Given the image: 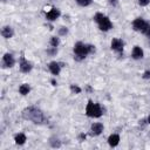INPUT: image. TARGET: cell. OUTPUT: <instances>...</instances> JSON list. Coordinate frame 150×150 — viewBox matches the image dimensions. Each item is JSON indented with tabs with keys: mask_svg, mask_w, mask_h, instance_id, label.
<instances>
[{
	"mask_svg": "<svg viewBox=\"0 0 150 150\" xmlns=\"http://www.w3.org/2000/svg\"><path fill=\"white\" fill-rule=\"evenodd\" d=\"M22 117L25 120L32 121L35 124H43L47 120L42 112V110H40L36 107H28L26 109H23L22 111Z\"/></svg>",
	"mask_w": 150,
	"mask_h": 150,
	"instance_id": "1",
	"label": "cell"
},
{
	"mask_svg": "<svg viewBox=\"0 0 150 150\" xmlns=\"http://www.w3.org/2000/svg\"><path fill=\"white\" fill-rule=\"evenodd\" d=\"M95 52V47L91 45H84L82 42H76L74 46V54L76 60H83L89 53Z\"/></svg>",
	"mask_w": 150,
	"mask_h": 150,
	"instance_id": "2",
	"label": "cell"
},
{
	"mask_svg": "<svg viewBox=\"0 0 150 150\" xmlns=\"http://www.w3.org/2000/svg\"><path fill=\"white\" fill-rule=\"evenodd\" d=\"M102 108L98 103H94L91 100L88 101L86 107V115L89 117H101L102 116Z\"/></svg>",
	"mask_w": 150,
	"mask_h": 150,
	"instance_id": "3",
	"label": "cell"
},
{
	"mask_svg": "<svg viewBox=\"0 0 150 150\" xmlns=\"http://www.w3.org/2000/svg\"><path fill=\"white\" fill-rule=\"evenodd\" d=\"M94 20L97 22L98 28H100L101 30H103V32H107V30H109V29L112 28V23H111V21L109 20V18L105 16V15H103L102 13H97V14L94 16Z\"/></svg>",
	"mask_w": 150,
	"mask_h": 150,
	"instance_id": "4",
	"label": "cell"
},
{
	"mask_svg": "<svg viewBox=\"0 0 150 150\" xmlns=\"http://www.w3.org/2000/svg\"><path fill=\"white\" fill-rule=\"evenodd\" d=\"M148 26H149V23L146 21H144L142 18H137L132 21V28L136 32H141L143 34H145V32L148 29Z\"/></svg>",
	"mask_w": 150,
	"mask_h": 150,
	"instance_id": "5",
	"label": "cell"
},
{
	"mask_svg": "<svg viewBox=\"0 0 150 150\" xmlns=\"http://www.w3.org/2000/svg\"><path fill=\"white\" fill-rule=\"evenodd\" d=\"M111 49L112 50H115V52H117V53H122L123 52V46H124V43H123V41L121 40V39H117V38H115V39H112L111 40Z\"/></svg>",
	"mask_w": 150,
	"mask_h": 150,
	"instance_id": "6",
	"label": "cell"
},
{
	"mask_svg": "<svg viewBox=\"0 0 150 150\" xmlns=\"http://www.w3.org/2000/svg\"><path fill=\"white\" fill-rule=\"evenodd\" d=\"M14 63H15V60H14V57H13L12 54L6 53V54L2 56V66H4V67L11 68V67L14 66Z\"/></svg>",
	"mask_w": 150,
	"mask_h": 150,
	"instance_id": "7",
	"label": "cell"
},
{
	"mask_svg": "<svg viewBox=\"0 0 150 150\" xmlns=\"http://www.w3.org/2000/svg\"><path fill=\"white\" fill-rule=\"evenodd\" d=\"M19 66H20V70L22 73H29L32 70V68H33L32 63L28 60H26L25 57H21V61H20V64Z\"/></svg>",
	"mask_w": 150,
	"mask_h": 150,
	"instance_id": "8",
	"label": "cell"
},
{
	"mask_svg": "<svg viewBox=\"0 0 150 150\" xmlns=\"http://www.w3.org/2000/svg\"><path fill=\"white\" fill-rule=\"evenodd\" d=\"M60 9H57V8H55V7H53L47 14H46V19L48 20V21H54V20H56L59 16H60Z\"/></svg>",
	"mask_w": 150,
	"mask_h": 150,
	"instance_id": "9",
	"label": "cell"
},
{
	"mask_svg": "<svg viewBox=\"0 0 150 150\" xmlns=\"http://www.w3.org/2000/svg\"><path fill=\"white\" fill-rule=\"evenodd\" d=\"M90 134L93 136H97L103 131V124L102 123H93L90 127Z\"/></svg>",
	"mask_w": 150,
	"mask_h": 150,
	"instance_id": "10",
	"label": "cell"
},
{
	"mask_svg": "<svg viewBox=\"0 0 150 150\" xmlns=\"http://www.w3.org/2000/svg\"><path fill=\"white\" fill-rule=\"evenodd\" d=\"M48 68H49V70H50V73H52L53 75H59V74H60V70H61L60 63L53 61V62H50V63L48 64Z\"/></svg>",
	"mask_w": 150,
	"mask_h": 150,
	"instance_id": "11",
	"label": "cell"
},
{
	"mask_svg": "<svg viewBox=\"0 0 150 150\" xmlns=\"http://www.w3.org/2000/svg\"><path fill=\"white\" fill-rule=\"evenodd\" d=\"M13 34H14V30H13V28L9 27V26H5V27L1 29V35H2L5 39H11V38L13 36Z\"/></svg>",
	"mask_w": 150,
	"mask_h": 150,
	"instance_id": "12",
	"label": "cell"
},
{
	"mask_svg": "<svg viewBox=\"0 0 150 150\" xmlns=\"http://www.w3.org/2000/svg\"><path fill=\"white\" fill-rule=\"evenodd\" d=\"M108 143L110 146H116L120 143V136L117 134H112L108 137Z\"/></svg>",
	"mask_w": 150,
	"mask_h": 150,
	"instance_id": "13",
	"label": "cell"
},
{
	"mask_svg": "<svg viewBox=\"0 0 150 150\" xmlns=\"http://www.w3.org/2000/svg\"><path fill=\"white\" fill-rule=\"evenodd\" d=\"M132 57L135 60H139V59L143 57V50H142L141 47H138V46L134 47V49H132Z\"/></svg>",
	"mask_w": 150,
	"mask_h": 150,
	"instance_id": "14",
	"label": "cell"
},
{
	"mask_svg": "<svg viewBox=\"0 0 150 150\" xmlns=\"http://www.w3.org/2000/svg\"><path fill=\"white\" fill-rule=\"evenodd\" d=\"M26 139H27V138H26V135H25V134H22V132L16 134V135L14 136V141H15V143H16V144H19V145L25 144Z\"/></svg>",
	"mask_w": 150,
	"mask_h": 150,
	"instance_id": "15",
	"label": "cell"
},
{
	"mask_svg": "<svg viewBox=\"0 0 150 150\" xmlns=\"http://www.w3.org/2000/svg\"><path fill=\"white\" fill-rule=\"evenodd\" d=\"M19 91H20L21 95H27V94L30 91V87H29V84H27V83L21 84L20 88H19Z\"/></svg>",
	"mask_w": 150,
	"mask_h": 150,
	"instance_id": "16",
	"label": "cell"
},
{
	"mask_svg": "<svg viewBox=\"0 0 150 150\" xmlns=\"http://www.w3.org/2000/svg\"><path fill=\"white\" fill-rule=\"evenodd\" d=\"M59 43H60V39H59L57 36H53V38L50 39V46H52V47H57Z\"/></svg>",
	"mask_w": 150,
	"mask_h": 150,
	"instance_id": "17",
	"label": "cell"
},
{
	"mask_svg": "<svg viewBox=\"0 0 150 150\" xmlns=\"http://www.w3.org/2000/svg\"><path fill=\"white\" fill-rule=\"evenodd\" d=\"M70 90H71V93H74V94H80L82 89H81L79 86H76V84H71V86H70Z\"/></svg>",
	"mask_w": 150,
	"mask_h": 150,
	"instance_id": "18",
	"label": "cell"
},
{
	"mask_svg": "<svg viewBox=\"0 0 150 150\" xmlns=\"http://www.w3.org/2000/svg\"><path fill=\"white\" fill-rule=\"evenodd\" d=\"M76 2L80 5V6H88V5H90L91 4V0H76Z\"/></svg>",
	"mask_w": 150,
	"mask_h": 150,
	"instance_id": "19",
	"label": "cell"
},
{
	"mask_svg": "<svg viewBox=\"0 0 150 150\" xmlns=\"http://www.w3.org/2000/svg\"><path fill=\"white\" fill-rule=\"evenodd\" d=\"M50 145L53 146V148H59L60 145H61V142L56 138V139H53V141H50Z\"/></svg>",
	"mask_w": 150,
	"mask_h": 150,
	"instance_id": "20",
	"label": "cell"
},
{
	"mask_svg": "<svg viewBox=\"0 0 150 150\" xmlns=\"http://www.w3.org/2000/svg\"><path fill=\"white\" fill-rule=\"evenodd\" d=\"M149 2H150V0H138L139 6H148Z\"/></svg>",
	"mask_w": 150,
	"mask_h": 150,
	"instance_id": "21",
	"label": "cell"
},
{
	"mask_svg": "<svg viewBox=\"0 0 150 150\" xmlns=\"http://www.w3.org/2000/svg\"><path fill=\"white\" fill-rule=\"evenodd\" d=\"M59 32H60V35H64V34H67V33H68V29H67L66 27H61Z\"/></svg>",
	"mask_w": 150,
	"mask_h": 150,
	"instance_id": "22",
	"label": "cell"
},
{
	"mask_svg": "<svg viewBox=\"0 0 150 150\" xmlns=\"http://www.w3.org/2000/svg\"><path fill=\"white\" fill-rule=\"evenodd\" d=\"M143 79H150V70H145V71H144Z\"/></svg>",
	"mask_w": 150,
	"mask_h": 150,
	"instance_id": "23",
	"label": "cell"
},
{
	"mask_svg": "<svg viewBox=\"0 0 150 150\" xmlns=\"http://www.w3.org/2000/svg\"><path fill=\"white\" fill-rule=\"evenodd\" d=\"M56 47H53V49H48L47 50V53H49V54H56Z\"/></svg>",
	"mask_w": 150,
	"mask_h": 150,
	"instance_id": "24",
	"label": "cell"
},
{
	"mask_svg": "<svg viewBox=\"0 0 150 150\" xmlns=\"http://www.w3.org/2000/svg\"><path fill=\"white\" fill-rule=\"evenodd\" d=\"M108 2L111 5V6H117V0H108Z\"/></svg>",
	"mask_w": 150,
	"mask_h": 150,
	"instance_id": "25",
	"label": "cell"
},
{
	"mask_svg": "<svg viewBox=\"0 0 150 150\" xmlns=\"http://www.w3.org/2000/svg\"><path fill=\"white\" fill-rule=\"evenodd\" d=\"M145 35L149 38V41H150V23H149V26H148V29H146V32H145Z\"/></svg>",
	"mask_w": 150,
	"mask_h": 150,
	"instance_id": "26",
	"label": "cell"
},
{
	"mask_svg": "<svg viewBox=\"0 0 150 150\" xmlns=\"http://www.w3.org/2000/svg\"><path fill=\"white\" fill-rule=\"evenodd\" d=\"M79 138H80V141L82 142V141H84L86 139V134H81L80 136H79Z\"/></svg>",
	"mask_w": 150,
	"mask_h": 150,
	"instance_id": "27",
	"label": "cell"
},
{
	"mask_svg": "<svg viewBox=\"0 0 150 150\" xmlns=\"http://www.w3.org/2000/svg\"><path fill=\"white\" fill-rule=\"evenodd\" d=\"M52 83H53V86H56V82H55V80H52Z\"/></svg>",
	"mask_w": 150,
	"mask_h": 150,
	"instance_id": "28",
	"label": "cell"
},
{
	"mask_svg": "<svg viewBox=\"0 0 150 150\" xmlns=\"http://www.w3.org/2000/svg\"><path fill=\"white\" fill-rule=\"evenodd\" d=\"M146 121H148V123H149V124H150V115H149V116H148V120H146Z\"/></svg>",
	"mask_w": 150,
	"mask_h": 150,
	"instance_id": "29",
	"label": "cell"
}]
</instances>
